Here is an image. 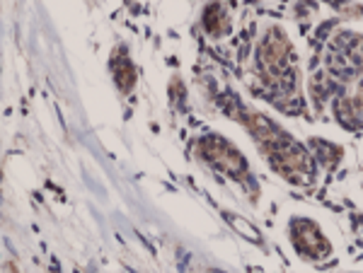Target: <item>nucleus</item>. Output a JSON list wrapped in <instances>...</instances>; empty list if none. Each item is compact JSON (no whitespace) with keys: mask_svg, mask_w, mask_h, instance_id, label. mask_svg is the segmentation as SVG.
I'll list each match as a JSON object with an SVG mask.
<instances>
[{"mask_svg":"<svg viewBox=\"0 0 363 273\" xmlns=\"http://www.w3.org/2000/svg\"><path fill=\"white\" fill-rule=\"evenodd\" d=\"M262 63H264L269 83L281 85L284 90L296 85V66L294 56H291V46L279 32H274V37L264 39V44H262Z\"/></svg>","mask_w":363,"mask_h":273,"instance_id":"obj_1","label":"nucleus"},{"mask_svg":"<svg viewBox=\"0 0 363 273\" xmlns=\"http://www.w3.org/2000/svg\"><path fill=\"white\" fill-rule=\"evenodd\" d=\"M199 153H201V158L206 160L211 167L230 174V177L242 179L245 174H247V162H245L242 155H240L228 141H223V138H218V136L203 138V141L199 143Z\"/></svg>","mask_w":363,"mask_h":273,"instance_id":"obj_2","label":"nucleus"},{"mask_svg":"<svg viewBox=\"0 0 363 273\" xmlns=\"http://www.w3.org/2000/svg\"><path fill=\"white\" fill-rule=\"evenodd\" d=\"M291 237H294V245L303 257L308 259H322L330 252V242L325 240V235L320 228L310 220H296L291 225Z\"/></svg>","mask_w":363,"mask_h":273,"instance_id":"obj_3","label":"nucleus"},{"mask_svg":"<svg viewBox=\"0 0 363 273\" xmlns=\"http://www.w3.org/2000/svg\"><path fill=\"white\" fill-rule=\"evenodd\" d=\"M339 119H342V124H349V126L363 124V92L347 95L339 102Z\"/></svg>","mask_w":363,"mask_h":273,"instance_id":"obj_4","label":"nucleus"},{"mask_svg":"<svg viewBox=\"0 0 363 273\" xmlns=\"http://www.w3.org/2000/svg\"><path fill=\"white\" fill-rule=\"evenodd\" d=\"M112 71H114V78L121 90H131L133 87V66L126 58L124 51H119V54L112 58Z\"/></svg>","mask_w":363,"mask_h":273,"instance_id":"obj_5","label":"nucleus"},{"mask_svg":"<svg viewBox=\"0 0 363 273\" xmlns=\"http://www.w3.org/2000/svg\"><path fill=\"white\" fill-rule=\"evenodd\" d=\"M203 27H206V32H211V34L223 32L225 15H223V10H220V5H211V8H206V13H203Z\"/></svg>","mask_w":363,"mask_h":273,"instance_id":"obj_6","label":"nucleus"},{"mask_svg":"<svg viewBox=\"0 0 363 273\" xmlns=\"http://www.w3.org/2000/svg\"><path fill=\"white\" fill-rule=\"evenodd\" d=\"M225 218L230 220V225H233V228H235L242 237H247V240H252V242H259V240H262L259 232H257L255 225H250L245 218H240V216H230V213H225Z\"/></svg>","mask_w":363,"mask_h":273,"instance_id":"obj_7","label":"nucleus"}]
</instances>
